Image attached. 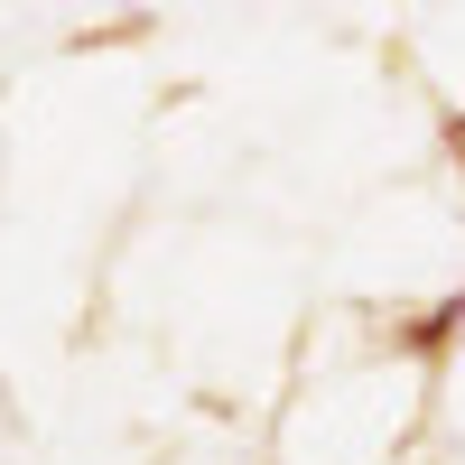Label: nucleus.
Instances as JSON below:
<instances>
[{
	"instance_id": "1",
	"label": "nucleus",
	"mask_w": 465,
	"mask_h": 465,
	"mask_svg": "<svg viewBox=\"0 0 465 465\" xmlns=\"http://www.w3.org/2000/svg\"><path fill=\"white\" fill-rule=\"evenodd\" d=\"M456 335H465V289H456V298H438L429 317H410V326H401L410 354H438V344H456Z\"/></svg>"
}]
</instances>
